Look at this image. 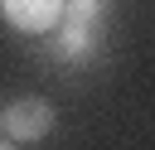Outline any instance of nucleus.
<instances>
[{"label": "nucleus", "mask_w": 155, "mask_h": 150, "mask_svg": "<svg viewBox=\"0 0 155 150\" xmlns=\"http://www.w3.org/2000/svg\"><path fill=\"white\" fill-rule=\"evenodd\" d=\"M53 126V106L44 97H15L5 106V135L10 140H44Z\"/></svg>", "instance_id": "1"}, {"label": "nucleus", "mask_w": 155, "mask_h": 150, "mask_svg": "<svg viewBox=\"0 0 155 150\" xmlns=\"http://www.w3.org/2000/svg\"><path fill=\"white\" fill-rule=\"evenodd\" d=\"M0 10L19 34H48V29L63 24L68 0H0Z\"/></svg>", "instance_id": "2"}, {"label": "nucleus", "mask_w": 155, "mask_h": 150, "mask_svg": "<svg viewBox=\"0 0 155 150\" xmlns=\"http://www.w3.org/2000/svg\"><path fill=\"white\" fill-rule=\"evenodd\" d=\"M53 48H58V58H82V53L92 48V19L63 15V24L53 29Z\"/></svg>", "instance_id": "3"}, {"label": "nucleus", "mask_w": 155, "mask_h": 150, "mask_svg": "<svg viewBox=\"0 0 155 150\" xmlns=\"http://www.w3.org/2000/svg\"><path fill=\"white\" fill-rule=\"evenodd\" d=\"M102 5H107V0H68V15H73V19H97Z\"/></svg>", "instance_id": "4"}, {"label": "nucleus", "mask_w": 155, "mask_h": 150, "mask_svg": "<svg viewBox=\"0 0 155 150\" xmlns=\"http://www.w3.org/2000/svg\"><path fill=\"white\" fill-rule=\"evenodd\" d=\"M0 150H15V140H10V135H5V140H0Z\"/></svg>", "instance_id": "5"}]
</instances>
